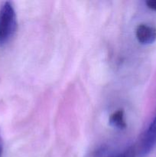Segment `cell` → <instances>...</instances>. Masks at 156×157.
<instances>
[{
	"label": "cell",
	"instance_id": "cell-1",
	"mask_svg": "<svg viewBox=\"0 0 156 157\" xmlns=\"http://www.w3.org/2000/svg\"><path fill=\"white\" fill-rule=\"evenodd\" d=\"M17 16L13 4L4 2L0 6V46L6 45L15 35Z\"/></svg>",
	"mask_w": 156,
	"mask_h": 157
},
{
	"label": "cell",
	"instance_id": "cell-5",
	"mask_svg": "<svg viewBox=\"0 0 156 157\" xmlns=\"http://www.w3.org/2000/svg\"><path fill=\"white\" fill-rule=\"evenodd\" d=\"M145 4L148 9L156 11V0H148L145 2Z\"/></svg>",
	"mask_w": 156,
	"mask_h": 157
},
{
	"label": "cell",
	"instance_id": "cell-2",
	"mask_svg": "<svg viewBox=\"0 0 156 157\" xmlns=\"http://www.w3.org/2000/svg\"><path fill=\"white\" fill-rule=\"evenodd\" d=\"M138 41L144 45H148L156 41V28L148 24H140L136 30Z\"/></svg>",
	"mask_w": 156,
	"mask_h": 157
},
{
	"label": "cell",
	"instance_id": "cell-3",
	"mask_svg": "<svg viewBox=\"0 0 156 157\" xmlns=\"http://www.w3.org/2000/svg\"><path fill=\"white\" fill-rule=\"evenodd\" d=\"M109 123L113 127L119 130H124L127 125L125 121V114L123 110H118L111 114L109 119Z\"/></svg>",
	"mask_w": 156,
	"mask_h": 157
},
{
	"label": "cell",
	"instance_id": "cell-6",
	"mask_svg": "<svg viewBox=\"0 0 156 157\" xmlns=\"http://www.w3.org/2000/svg\"><path fill=\"white\" fill-rule=\"evenodd\" d=\"M2 151H3V141H2V135H1V131H0V157H2Z\"/></svg>",
	"mask_w": 156,
	"mask_h": 157
},
{
	"label": "cell",
	"instance_id": "cell-4",
	"mask_svg": "<svg viewBox=\"0 0 156 157\" xmlns=\"http://www.w3.org/2000/svg\"><path fill=\"white\" fill-rule=\"evenodd\" d=\"M110 157H137V153H136V146H131L124 150L121 153H117L116 155Z\"/></svg>",
	"mask_w": 156,
	"mask_h": 157
}]
</instances>
